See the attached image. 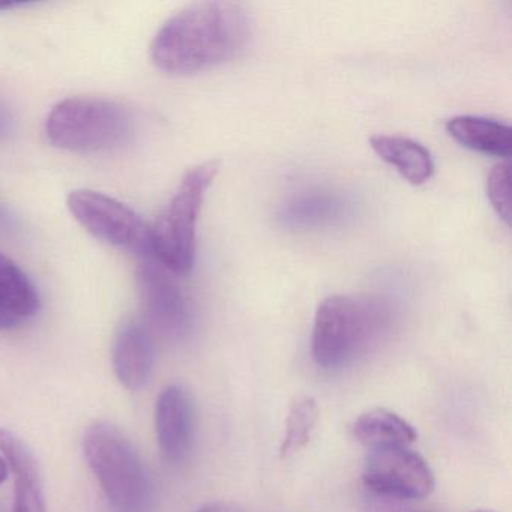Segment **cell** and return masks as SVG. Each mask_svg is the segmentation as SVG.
<instances>
[{
  "label": "cell",
  "mask_w": 512,
  "mask_h": 512,
  "mask_svg": "<svg viewBox=\"0 0 512 512\" xmlns=\"http://www.w3.org/2000/svg\"><path fill=\"white\" fill-rule=\"evenodd\" d=\"M253 35L247 8L229 0L188 5L173 14L151 44L152 64L170 76H191L232 62Z\"/></svg>",
  "instance_id": "6da1fadb"
},
{
  "label": "cell",
  "mask_w": 512,
  "mask_h": 512,
  "mask_svg": "<svg viewBox=\"0 0 512 512\" xmlns=\"http://www.w3.org/2000/svg\"><path fill=\"white\" fill-rule=\"evenodd\" d=\"M389 326L391 307L377 296H328L314 314V362L322 370H344L373 349Z\"/></svg>",
  "instance_id": "7a4b0ae2"
},
{
  "label": "cell",
  "mask_w": 512,
  "mask_h": 512,
  "mask_svg": "<svg viewBox=\"0 0 512 512\" xmlns=\"http://www.w3.org/2000/svg\"><path fill=\"white\" fill-rule=\"evenodd\" d=\"M83 452L115 512H151L148 470L127 436L109 422H94L83 436Z\"/></svg>",
  "instance_id": "3957f363"
},
{
  "label": "cell",
  "mask_w": 512,
  "mask_h": 512,
  "mask_svg": "<svg viewBox=\"0 0 512 512\" xmlns=\"http://www.w3.org/2000/svg\"><path fill=\"white\" fill-rule=\"evenodd\" d=\"M134 116L104 98H67L46 119V136L55 148L76 154H106L130 142Z\"/></svg>",
  "instance_id": "277c9868"
},
{
  "label": "cell",
  "mask_w": 512,
  "mask_h": 512,
  "mask_svg": "<svg viewBox=\"0 0 512 512\" xmlns=\"http://www.w3.org/2000/svg\"><path fill=\"white\" fill-rule=\"evenodd\" d=\"M220 172L218 161L187 170L169 205L152 224V253L172 275H188L196 263L197 221L209 187Z\"/></svg>",
  "instance_id": "5b68a950"
},
{
  "label": "cell",
  "mask_w": 512,
  "mask_h": 512,
  "mask_svg": "<svg viewBox=\"0 0 512 512\" xmlns=\"http://www.w3.org/2000/svg\"><path fill=\"white\" fill-rule=\"evenodd\" d=\"M67 206L74 220L101 241L154 260L152 229L130 206L94 190H74Z\"/></svg>",
  "instance_id": "8992f818"
},
{
  "label": "cell",
  "mask_w": 512,
  "mask_h": 512,
  "mask_svg": "<svg viewBox=\"0 0 512 512\" xmlns=\"http://www.w3.org/2000/svg\"><path fill=\"white\" fill-rule=\"evenodd\" d=\"M362 481L374 493L400 500L424 499L434 490L433 470L409 446L373 449Z\"/></svg>",
  "instance_id": "52a82bcc"
},
{
  "label": "cell",
  "mask_w": 512,
  "mask_h": 512,
  "mask_svg": "<svg viewBox=\"0 0 512 512\" xmlns=\"http://www.w3.org/2000/svg\"><path fill=\"white\" fill-rule=\"evenodd\" d=\"M160 263L146 260L139 272L143 304L151 325L170 340H182L194 326V311L181 287Z\"/></svg>",
  "instance_id": "ba28073f"
},
{
  "label": "cell",
  "mask_w": 512,
  "mask_h": 512,
  "mask_svg": "<svg viewBox=\"0 0 512 512\" xmlns=\"http://www.w3.org/2000/svg\"><path fill=\"white\" fill-rule=\"evenodd\" d=\"M158 445L170 463H182L190 457L196 440V404L182 385H170L161 391L155 407Z\"/></svg>",
  "instance_id": "9c48e42d"
},
{
  "label": "cell",
  "mask_w": 512,
  "mask_h": 512,
  "mask_svg": "<svg viewBox=\"0 0 512 512\" xmlns=\"http://www.w3.org/2000/svg\"><path fill=\"white\" fill-rule=\"evenodd\" d=\"M154 362L155 344L151 329L137 320L124 323L113 346V368L119 382L130 391H139L149 382Z\"/></svg>",
  "instance_id": "30bf717a"
},
{
  "label": "cell",
  "mask_w": 512,
  "mask_h": 512,
  "mask_svg": "<svg viewBox=\"0 0 512 512\" xmlns=\"http://www.w3.org/2000/svg\"><path fill=\"white\" fill-rule=\"evenodd\" d=\"M0 452L16 479L13 512H47L43 479L28 445L13 431L0 428Z\"/></svg>",
  "instance_id": "8fae6325"
},
{
  "label": "cell",
  "mask_w": 512,
  "mask_h": 512,
  "mask_svg": "<svg viewBox=\"0 0 512 512\" xmlns=\"http://www.w3.org/2000/svg\"><path fill=\"white\" fill-rule=\"evenodd\" d=\"M40 310V295L26 272L0 253V331L20 328Z\"/></svg>",
  "instance_id": "7c38bea8"
},
{
  "label": "cell",
  "mask_w": 512,
  "mask_h": 512,
  "mask_svg": "<svg viewBox=\"0 0 512 512\" xmlns=\"http://www.w3.org/2000/svg\"><path fill=\"white\" fill-rule=\"evenodd\" d=\"M370 146L409 184L422 185L433 178L434 161L431 152L416 140L395 134H377L371 137Z\"/></svg>",
  "instance_id": "4fadbf2b"
},
{
  "label": "cell",
  "mask_w": 512,
  "mask_h": 512,
  "mask_svg": "<svg viewBox=\"0 0 512 512\" xmlns=\"http://www.w3.org/2000/svg\"><path fill=\"white\" fill-rule=\"evenodd\" d=\"M449 136L464 148L493 157L508 158L512 151V130L508 124L482 116H454L446 122Z\"/></svg>",
  "instance_id": "5bb4252c"
},
{
  "label": "cell",
  "mask_w": 512,
  "mask_h": 512,
  "mask_svg": "<svg viewBox=\"0 0 512 512\" xmlns=\"http://www.w3.org/2000/svg\"><path fill=\"white\" fill-rule=\"evenodd\" d=\"M353 436L373 451L392 446H410L416 440V431L397 413L376 407L356 418Z\"/></svg>",
  "instance_id": "9a60e30c"
},
{
  "label": "cell",
  "mask_w": 512,
  "mask_h": 512,
  "mask_svg": "<svg viewBox=\"0 0 512 512\" xmlns=\"http://www.w3.org/2000/svg\"><path fill=\"white\" fill-rule=\"evenodd\" d=\"M346 205L331 193H307L290 200L280 214V220L293 229L323 227L340 220Z\"/></svg>",
  "instance_id": "2e32d148"
},
{
  "label": "cell",
  "mask_w": 512,
  "mask_h": 512,
  "mask_svg": "<svg viewBox=\"0 0 512 512\" xmlns=\"http://www.w3.org/2000/svg\"><path fill=\"white\" fill-rule=\"evenodd\" d=\"M319 421V409L311 397L296 398L290 404L286 421V436L281 445V457H289L301 451L308 442Z\"/></svg>",
  "instance_id": "e0dca14e"
},
{
  "label": "cell",
  "mask_w": 512,
  "mask_h": 512,
  "mask_svg": "<svg viewBox=\"0 0 512 512\" xmlns=\"http://www.w3.org/2000/svg\"><path fill=\"white\" fill-rule=\"evenodd\" d=\"M487 196L491 206L506 224L511 223V164L502 161L488 173Z\"/></svg>",
  "instance_id": "ac0fdd59"
},
{
  "label": "cell",
  "mask_w": 512,
  "mask_h": 512,
  "mask_svg": "<svg viewBox=\"0 0 512 512\" xmlns=\"http://www.w3.org/2000/svg\"><path fill=\"white\" fill-rule=\"evenodd\" d=\"M16 119L7 104L0 101V140L13 136Z\"/></svg>",
  "instance_id": "d6986e66"
},
{
  "label": "cell",
  "mask_w": 512,
  "mask_h": 512,
  "mask_svg": "<svg viewBox=\"0 0 512 512\" xmlns=\"http://www.w3.org/2000/svg\"><path fill=\"white\" fill-rule=\"evenodd\" d=\"M17 229V221L14 215L11 214L10 209L0 203V235H7L13 233Z\"/></svg>",
  "instance_id": "ffe728a7"
},
{
  "label": "cell",
  "mask_w": 512,
  "mask_h": 512,
  "mask_svg": "<svg viewBox=\"0 0 512 512\" xmlns=\"http://www.w3.org/2000/svg\"><path fill=\"white\" fill-rule=\"evenodd\" d=\"M196 512H244L241 508L230 502H209L197 509Z\"/></svg>",
  "instance_id": "44dd1931"
},
{
  "label": "cell",
  "mask_w": 512,
  "mask_h": 512,
  "mask_svg": "<svg viewBox=\"0 0 512 512\" xmlns=\"http://www.w3.org/2000/svg\"><path fill=\"white\" fill-rule=\"evenodd\" d=\"M28 2H7V0H0V13H5V11L17 10V8L29 7Z\"/></svg>",
  "instance_id": "7402d4cb"
},
{
  "label": "cell",
  "mask_w": 512,
  "mask_h": 512,
  "mask_svg": "<svg viewBox=\"0 0 512 512\" xmlns=\"http://www.w3.org/2000/svg\"><path fill=\"white\" fill-rule=\"evenodd\" d=\"M8 473H10V466H8L4 455L0 454V484L8 478Z\"/></svg>",
  "instance_id": "603a6c76"
},
{
  "label": "cell",
  "mask_w": 512,
  "mask_h": 512,
  "mask_svg": "<svg viewBox=\"0 0 512 512\" xmlns=\"http://www.w3.org/2000/svg\"><path fill=\"white\" fill-rule=\"evenodd\" d=\"M472 512H493V511H484V509H478V511H472Z\"/></svg>",
  "instance_id": "cb8c5ba5"
}]
</instances>
